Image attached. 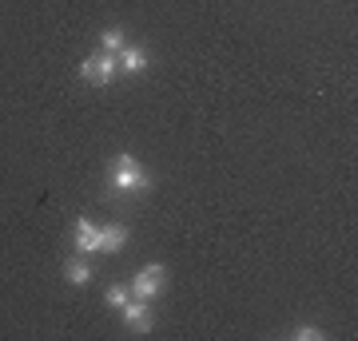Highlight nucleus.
<instances>
[{
	"label": "nucleus",
	"instance_id": "f257e3e1",
	"mask_svg": "<svg viewBox=\"0 0 358 341\" xmlns=\"http://www.w3.org/2000/svg\"><path fill=\"white\" fill-rule=\"evenodd\" d=\"M112 187L115 190H128V195L148 190V171L140 167V159H136V155H115V163H112Z\"/></svg>",
	"mask_w": 358,
	"mask_h": 341
},
{
	"label": "nucleus",
	"instance_id": "423d86ee",
	"mask_svg": "<svg viewBox=\"0 0 358 341\" xmlns=\"http://www.w3.org/2000/svg\"><path fill=\"white\" fill-rule=\"evenodd\" d=\"M115 63H120V72L140 76V72H148V52L136 48V44H124V48L115 52Z\"/></svg>",
	"mask_w": 358,
	"mask_h": 341
},
{
	"label": "nucleus",
	"instance_id": "7ed1b4c3",
	"mask_svg": "<svg viewBox=\"0 0 358 341\" xmlns=\"http://www.w3.org/2000/svg\"><path fill=\"white\" fill-rule=\"evenodd\" d=\"M115 72H120V63H115L112 52H100V56H88V60L80 63V79H88V84H112Z\"/></svg>",
	"mask_w": 358,
	"mask_h": 341
},
{
	"label": "nucleus",
	"instance_id": "20e7f679",
	"mask_svg": "<svg viewBox=\"0 0 358 341\" xmlns=\"http://www.w3.org/2000/svg\"><path fill=\"white\" fill-rule=\"evenodd\" d=\"M120 317H124V326L136 329V333H152V326H155L152 302H143V298H128V302L120 305Z\"/></svg>",
	"mask_w": 358,
	"mask_h": 341
},
{
	"label": "nucleus",
	"instance_id": "9d476101",
	"mask_svg": "<svg viewBox=\"0 0 358 341\" xmlns=\"http://www.w3.org/2000/svg\"><path fill=\"white\" fill-rule=\"evenodd\" d=\"M103 298H108V305H115V310H120V305H124V302L131 298V286L115 282V286H108V294H103Z\"/></svg>",
	"mask_w": 358,
	"mask_h": 341
},
{
	"label": "nucleus",
	"instance_id": "9b49d317",
	"mask_svg": "<svg viewBox=\"0 0 358 341\" xmlns=\"http://www.w3.org/2000/svg\"><path fill=\"white\" fill-rule=\"evenodd\" d=\"M291 338H299V341H319V338H322V329H319V326H299Z\"/></svg>",
	"mask_w": 358,
	"mask_h": 341
},
{
	"label": "nucleus",
	"instance_id": "1a4fd4ad",
	"mask_svg": "<svg viewBox=\"0 0 358 341\" xmlns=\"http://www.w3.org/2000/svg\"><path fill=\"white\" fill-rule=\"evenodd\" d=\"M100 40H103V52H112V56H115L120 48H124V44H128V36H124V28H120V24L103 28V32H100Z\"/></svg>",
	"mask_w": 358,
	"mask_h": 341
},
{
	"label": "nucleus",
	"instance_id": "39448f33",
	"mask_svg": "<svg viewBox=\"0 0 358 341\" xmlns=\"http://www.w3.org/2000/svg\"><path fill=\"white\" fill-rule=\"evenodd\" d=\"M128 227L124 222H103L100 227V254H120L124 246H128Z\"/></svg>",
	"mask_w": 358,
	"mask_h": 341
},
{
	"label": "nucleus",
	"instance_id": "0eeeda50",
	"mask_svg": "<svg viewBox=\"0 0 358 341\" xmlns=\"http://www.w3.org/2000/svg\"><path fill=\"white\" fill-rule=\"evenodd\" d=\"M76 250L80 254H100V227L92 218H76Z\"/></svg>",
	"mask_w": 358,
	"mask_h": 341
},
{
	"label": "nucleus",
	"instance_id": "6e6552de",
	"mask_svg": "<svg viewBox=\"0 0 358 341\" xmlns=\"http://www.w3.org/2000/svg\"><path fill=\"white\" fill-rule=\"evenodd\" d=\"M64 278L72 282V286H88L92 282V266L84 254H76V258H64Z\"/></svg>",
	"mask_w": 358,
	"mask_h": 341
},
{
	"label": "nucleus",
	"instance_id": "f03ea898",
	"mask_svg": "<svg viewBox=\"0 0 358 341\" xmlns=\"http://www.w3.org/2000/svg\"><path fill=\"white\" fill-rule=\"evenodd\" d=\"M164 282H167V270L159 262H152V266H143L140 274L128 282L131 286V298H143V302H155L159 294H164Z\"/></svg>",
	"mask_w": 358,
	"mask_h": 341
}]
</instances>
